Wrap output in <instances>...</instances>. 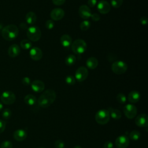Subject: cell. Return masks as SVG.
<instances>
[{"mask_svg": "<svg viewBox=\"0 0 148 148\" xmlns=\"http://www.w3.org/2000/svg\"><path fill=\"white\" fill-rule=\"evenodd\" d=\"M41 31L37 26H31L28 28L27 30V36L28 38L32 42L38 41L41 37Z\"/></svg>", "mask_w": 148, "mask_h": 148, "instance_id": "cell-3", "label": "cell"}, {"mask_svg": "<svg viewBox=\"0 0 148 148\" xmlns=\"http://www.w3.org/2000/svg\"><path fill=\"white\" fill-rule=\"evenodd\" d=\"M13 144L10 141L6 140L3 142L0 145V148H12Z\"/></svg>", "mask_w": 148, "mask_h": 148, "instance_id": "cell-33", "label": "cell"}, {"mask_svg": "<svg viewBox=\"0 0 148 148\" xmlns=\"http://www.w3.org/2000/svg\"><path fill=\"white\" fill-rule=\"evenodd\" d=\"M90 25H91V24H90V22L88 20H84V21H83L80 24V28L81 29V30L82 31H87L89 29V28L90 27Z\"/></svg>", "mask_w": 148, "mask_h": 148, "instance_id": "cell-28", "label": "cell"}, {"mask_svg": "<svg viewBox=\"0 0 148 148\" xmlns=\"http://www.w3.org/2000/svg\"><path fill=\"white\" fill-rule=\"evenodd\" d=\"M140 23L143 25H146L147 24V17L146 16H142L140 18Z\"/></svg>", "mask_w": 148, "mask_h": 148, "instance_id": "cell-40", "label": "cell"}, {"mask_svg": "<svg viewBox=\"0 0 148 148\" xmlns=\"http://www.w3.org/2000/svg\"><path fill=\"white\" fill-rule=\"evenodd\" d=\"M66 0H52L53 4L56 6H60L63 5Z\"/></svg>", "mask_w": 148, "mask_h": 148, "instance_id": "cell-39", "label": "cell"}, {"mask_svg": "<svg viewBox=\"0 0 148 148\" xmlns=\"http://www.w3.org/2000/svg\"><path fill=\"white\" fill-rule=\"evenodd\" d=\"M22 83L25 85V86H28L31 83V80L28 77H24L23 79H22Z\"/></svg>", "mask_w": 148, "mask_h": 148, "instance_id": "cell-38", "label": "cell"}, {"mask_svg": "<svg viewBox=\"0 0 148 148\" xmlns=\"http://www.w3.org/2000/svg\"><path fill=\"white\" fill-rule=\"evenodd\" d=\"M123 111L125 116L128 119L134 118L137 114V109L135 105L133 104H127L123 109Z\"/></svg>", "mask_w": 148, "mask_h": 148, "instance_id": "cell-8", "label": "cell"}, {"mask_svg": "<svg viewBox=\"0 0 148 148\" xmlns=\"http://www.w3.org/2000/svg\"><path fill=\"white\" fill-rule=\"evenodd\" d=\"M97 3V0H88V1H87L88 5L91 8L94 7L96 5Z\"/></svg>", "mask_w": 148, "mask_h": 148, "instance_id": "cell-41", "label": "cell"}, {"mask_svg": "<svg viewBox=\"0 0 148 148\" xmlns=\"http://www.w3.org/2000/svg\"><path fill=\"white\" fill-rule=\"evenodd\" d=\"M88 75L87 69L84 66H80L76 71L75 78L79 82H83L87 79Z\"/></svg>", "mask_w": 148, "mask_h": 148, "instance_id": "cell-9", "label": "cell"}, {"mask_svg": "<svg viewBox=\"0 0 148 148\" xmlns=\"http://www.w3.org/2000/svg\"><path fill=\"white\" fill-rule=\"evenodd\" d=\"M54 26V21L52 20H48L45 23V27L48 29H51Z\"/></svg>", "mask_w": 148, "mask_h": 148, "instance_id": "cell-35", "label": "cell"}, {"mask_svg": "<svg viewBox=\"0 0 148 148\" xmlns=\"http://www.w3.org/2000/svg\"><path fill=\"white\" fill-rule=\"evenodd\" d=\"M24 101L28 105L32 106L36 103V98L32 94H28L24 97Z\"/></svg>", "mask_w": 148, "mask_h": 148, "instance_id": "cell-24", "label": "cell"}, {"mask_svg": "<svg viewBox=\"0 0 148 148\" xmlns=\"http://www.w3.org/2000/svg\"><path fill=\"white\" fill-rule=\"evenodd\" d=\"M78 13L81 18L83 19H87L90 17L91 15V11L88 6L83 5L79 7Z\"/></svg>", "mask_w": 148, "mask_h": 148, "instance_id": "cell-14", "label": "cell"}, {"mask_svg": "<svg viewBox=\"0 0 148 148\" xmlns=\"http://www.w3.org/2000/svg\"><path fill=\"white\" fill-rule=\"evenodd\" d=\"M2 108H3V104H2V103L0 102V111L2 110Z\"/></svg>", "mask_w": 148, "mask_h": 148, "instance_id": "cell-43", "label": "cell"}, {"mask_svg": "<svg viewBox=\"0 0 148 148\" xmlns=\"http://www.w3.org/2000/svg\"><path fill=\"white\" fill-rule=\"evenodd\" d=\"M20 47L18 45L13 44L9 47L8 53L10 57L14 58L20 54Z\"/></svg>", "mask_w": 148, "mask_h": 148, "instance_id": "cell-17", "label": "cell"}, {"mask_svg": "<svg viewBox=\"0 0 148 148\" xmlns=\"http://www.w3.org/2000/svg\"><path fill=\"white\" fill-rule=\"evenodd\" d=\"M31 87L32 90L35 92H42L45 87V83L40 80H34L31 84Z\"/></svg>", "mask_w": 148, "mask_h": 148, "instance_id": "cell-16", "label": "cell"}, {"mask_svg": "<svg viewBox=\"0 0 148 148\" xmlns=\"http://www.w3.org/2000/svg\"><path fill=\"white\" fill-rule=\"evenodd\" d=\"M2 115L4 119H5V120L9 119L12 116V112H11L10 109H5L2 112Z\"/></svg>", "mask_w": 148, "mask_h": 148, "instance_id": "cell-32", "label": "cell"}, {"mask_svg": "<svg viewBox=\"0 0 148 148\" xmlns=\"http://www.w3.org/2000/svg\"><path fill=\"white\" fill-rule=\"evenodd\" d=\"M65 15V12L61 8H55L50 12V17L52 20L59 21L61 20Z\"/></svg>", "mask_w": 148, "mask_h": 148, "instance_id": "cell-11", "label": "cell"}, {"mask_svg": "<svg viewBox=\"0 0 148 148\" xmlns=\"http://www.w3.org/2000/svg\"><path fill=\"white\" fill-rule=\"evenodd\" d=\"M140 98V93L135 90L131 91L128 95V100L131 103L138 102Z\"/></svg>", "mask_w": 148, "mask_h": 148, "instance_id": "cell-19", "label": "cell"}, {"mask_svg": "<svg viewBox=\"0 0 148 148\" xmlns=\"http://www.w3.org/2000/svg\"><path fill=\"white\" fill-rule=\"evenodd\" d=\"M73 148H82V147L79 145H77V146H75Z\"/></svg>", "mask_w": 148, "mask_h": 148, "instance_id": "cell-44", "label": "cell"}, {"mask_svg": "<svg viewBox=\"0 0 148 148\" xmlns=\"http://www.w3.org/2000/svg\"><path fill=\"white\" fill-rule=\"evenodd\" d=\"M1 100L4 104L12 105L16 101V95L10 91H5L2 94Z\"/></svg>", "mask_w": 148, "mask_h": 148, "instance_id": "cell-7", "label": "cell"}, {"mask_svg": "<svg viewBox=\"0 0 148 148\" xmlns=\"http://www.w3.org/2000/svg\"><path fill=\"white\" fill-rule=\"evenodd\" d=\"M71 49L74 53L80 54L86 50L87 44L84 40L78 39L71 44Z\"/></svg>", "mask_w": 148, "mask_h": 148, "instance_id": "cell-4", "label": "cell"}, {"mask_svg": "<svg viewBox=\"0 0 148 148\" xmlns=\"http://www.w3.org/2000/svg\"><path fill=\"white\" fill-rule=\"evenodd\" d=\"M91 18L94 21H98L100 20V16L97 13H92L91 15Z\"/></svg>", "mask_w": 148, "mask_h": 148, "instance_id": "cell-37", "label": "cell"}, {"mask_svg": "<svg viewBox=\"0 0 148 148\" xmlns=\"http://www.w3.org/2000/svg\"><path fill=\"white\" fill-rule=\"evenodd\" d=\"M27 134L25 130L23 129H18L13 133V137L17 141H23L27 138Z\"/></svg>", "mask_w": 148, "mask_h": 148, "instance_id": "cell-18", "label": "cell"}, {"mask_svg": "<svg viewBox=\"0 0 148 148\" xmlns=\"http://www.w3.org/2000/svg\"><path fill=\"white\" fill-rule=\"evenodd\" d=\"M54 146L56 148H64L65 143L61 139H57L55 142Z\"/></svg>", "mask_w": 148, "mask_h": 148, "instance_id": "cell-34", "label": "cell"}, {"mask_svg": "<svg viewBox=\"0 0 148 148\" xmlns=\"http://www.w3.org/2000/svg\"><path fill=\"white\" fill-rule=\"evenodd\" d=\"M129 143V138L125 135L118 136L115 140V145L118 148H127L128 146Z\"/></svg>", "mask_w": 148, "mask_h": 148, "instance_id": "cell-10", "label": "cell"}, {"mask_svg": "<svg viewBox=\"0 0 148 148\" xmlns=\"http://www.w3.org/2000/svg\"><path fill=\"white\" fill-rule=\"evenodd\" d=\"M107 110L109 112L110 117L111 116L113 119L119 120V119L121 118V113L119 110H118L117 109H114L112 107H108Z\"/></svg>", "mask_w": 148, "mask_h": 148, "instance_id": "cell-21", "label": "cell"}, {"mask_svg": "<svg viewBox=\"0 0 148 148\" xmlns=\"http://www.w3.org/2000/svg\"><path fill=\"white\" fill-rule=\"evenodd\" d=\"M128 68L127 64L123 61H117L114 62L111 66V69L113 73L117 75H121L124 73Z\"/></svg>", "mask_w": 148, "mask_h": 148, "instance_id": "cell-6", "label": "cell"}, {"mask_svg": "<svg viewBox=\"0 0 148 148\" xmlns=\"http://www.w3.org/2000/svg\"><path fill=\"white\" fill-rule=\"evenodd\" d=\"M1 29H2V26L0 25V34H1Z\"/></svg>", "mask_w": 148, "mask_h": 148, "instance_id": "cell-45", "label": "cell"}, {"mask_svg": "<svg viewBox=\"0 0 148 148\" xmlns=\"http://www.w3.org/2000/svg\"><path fill=\"white\" fill-rule=\"evenodd\" d=\"M19 33L18 27L14 24H9L4 27L1 30L2 38L8 41L15 39Z\"/></svg>", "mask_w": 148, "mask_h": 148, "instance_id": "cell-2", "label": "cell"}, {"mask_svg": "<svg viewBox=\"0 0 148 148\" xmlns=\"http://www.w3.org/2000/svg\"><path fill=\"white\" fill-rule=\"evenodd\" d=\"M140 136V133L137 130H133L130 133V138L133 140H137Z\"/></svg>", "mask_w": 148, "mask_h": 148, "instance_id": "cell-27", "label": "cell"}, {"mask_svg": "<svg viewBox=\"0 0 148 148\" xmlns=\"http://www.w3.org/2000/svg\"><path fill=\"white\" fill-rule=\"evenodd\" d=\"M30 57L35 61L40 60L43 56L42 51L38 47H32L29 51Z\"/></svg>", "mask_w": 148, "mask_h": 148, "instance_id": "cell-15", "label": "cell"}, {"mask_svg": "<svg viewBox=\"0 0 148 148\" xmlns=\"http://www.w3.org/2000/svg\"><path fill=\"white\" fill-rule=\"evenodd\" d=\"M39 148H45V147H39Z\"/></svg>", "mask_w": 148, "mask_h": 148, "instance_id": "cell-46", "label": "cell"}, {"mask_svg": "<svg viewBox=\"0 0 148 148\" xmlns=\"http://www.w3.org/2000/svg\"><path fill=\"white\" fill-rule=\"evenodd\" d=\"M6 128V122L0 119V134L3 132Z\"/></svg>", "mask_w": 148, "mask_h": 148, "instance_id": "cell-36", "label": "cell"}, {"mask_svg": "<svg viewBox=\"0 0 148 148\" xmlns=\"http://www.w3.org/2000/svg\"><path fill=\"white\" fill-rule=\"evenodd\" d=\"M20 46L24 50H28L32 47V43L28 39H23L20 42Z\"/></svg>", "mask_w": 148, "mask_h": 148, "instance_id": "cell-26", "label": "cell"}, {"mask_svg": "<svg viewBox=\"0 0 148 148\" xmlns=\"http://www.w3.org/2000/svg\"><path fill=\"white\" fill-rule=\"evenodd\" d=\"M111 5L114 8H120L123 2V0H110Z\"/></svg>", "mask_w": 148, "mask_h": 148, "instance_id": "cell-30", "label": "cell"}, {"mask_svg": "<svg viewBox=\"0 0 148 148\" xmlns=\"http://www.w3.org/2000/svg\"><path fill=\"white\" fill-rule=\"evenodd\" d=\"M65 82L68 85H73L75 84L76 79L72 75H68L65 78Z\"/></svg>", "mask_w": 148, "mask_h": 148, "instance_id": "cell-31", "label": "cell"}, {"mask_svg": "<svg viewBox=\"0 0 148 148\" xmlns=\"http://www.w3.org/2000/svg\"><path fill=\"white\" fill-rule=\"evenodd\" d=\"M76 57L73 54H70L68 56L65 60V63L68 66L73 65L76 62Z\"/></svg>", "mask_w": 148, "mask_h": 148, "instance_id": "cell-25", "label": "cell"}, {"mask_svg": "<svg viewBox=\"0 0 148 148\" xmlns=\"http://www.w3.org/2000/svg\"><path fill=\"white\" fill-rule=\"evenodd\" d=\"M103 148H113V144L110 141H107L105 143Z\"/></svg>", "mask_w": 148, "mask_h": 148, "instance_id": "cell-42", "label": "cell"}, {"mask_svg": "<svg viewBox=\"0 0 148 148\" xmlns=\"http://www.w3.org/2000/svg\"><path fill=\"white\" fill-rule=\"evenodd\" d=\"M72 42V38L68 34H64L60 38V42L64 47H68L71 45Z\"/></svg>", "mask_w": 148, "mask_h": 148, "instance_id": "cell-20", "label": "cell"}, {"mask_svg": "<svg viewBox=\"0 0 148 148\" xmlns=\"http://www.w3.org/2000/svg\"><path fill=\"white\" fill-rule=\"evenodd\" d=\"M116 99L119 103L123 104L126 102L127 98L123 93H119L116 96Z\"/></svg>", "mask_w": 148, "mask_h": 148, "instance_id": "cell-29", "label": "cell"}, {"mask_svg": "<svg viewBox=\"0 0 148 148\" xmlns=\"http://www.w3.org/2000/svg\"><path fill=\"white\" fill-rule=\"evenodd\" d=\"M98 65V61L94 57H89L86 61L87 66L91 69H95L97 67Z\"/></svg>", "mask_w": 148, "mask_h": 148, "instance_id": "cell-22", "label": "cell"}, {"mask_svg": "<svg viewBox=\"0 0 148 148\" xmlns=\"http://www.w3.org/2000/svg\"><path fill=\"white\" fill-rule=\"evenodd\" d=\"M135 123L138 127L147 128L148 125V117L147 114L142 113L138 115L135 120Z\"/></svg>", "mask_w": 148, "mask_h": 148, "instance_id": "cell-12", "label": "cell"}, {"mask_svg": "<svg viewBox=\"0 0 148 148\" xmlns=\"http://www.w3.org/2000/svg\"><path fill=\"white\" fill-rule=\"evenodd\" d=\"M95 119L96 122L99 124L105 125L107 124L110 119L108 110L106 109H101L98 110L95 114Z\"/></svg>", "mask_w": 148, "mask_h": 148, "instance_id": "cell-5", "label": "cell"}, {"mask_svg": "<svg viewBox=\"0 0 148 148\" xmlns=\"http://www.w3.org/2000/svg\"><path fill=\"white\" fill-rule=\"evenodd\" d=\"M97 9L102 14H107L110 10V5L108 1L101 0L97 4Z\"/></svg>", "mask_w": 148, "mask_h": 148, "instance_id": "cell-13", "label": "cell"}, {"mask_svg": "<svg viewBox=\"0 0 148 148\" xmlns=\"http://www.w3.org/2000/svg\"><path fill=\"white\" fill-rule=\"evenodd\" d=\"M25 21L26 22L29 24V25H32L34 24L37 19L36 15L35 13L33 12H29L28 13H27L25 16Z\"/></svg>", "mask_w": 148, "mask_h": 148, "instance_id": "cell-23", "label": "cell"}, {"mask_svg": "<svg viewBox=\"0 0 148 148\" xmlns=\"http://www.w3.org/2000/svg\"><path fill=\"white\" fill-rule=\"evenodd\" d=\"M56 93L51 89H47L42 93L38 99L37 102L39 106L46 108L50 106L56 100Z\"/></svg>", "mask_w": 148, "mask_h": 148, "instance_id": "cell-1", "label": "cell"}]
</instances>
